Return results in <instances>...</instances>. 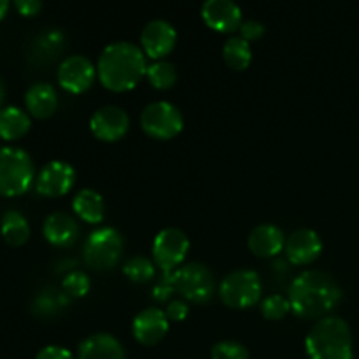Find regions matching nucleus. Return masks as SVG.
Instances as JSON below:
<instances>
[{"mask_svg":"<svg viewBox=\"0 0 359 359\" xmlns=\"http://www.w3.org/2000/svg\"><path fill=\"white\" fill-rule=\"evenodd\" d=\"M147 79L156 90H168L177 83V69L168 60H156L147 67Z\"/></svg>","mask_w":359,"mask_h":359,"instance_id":"nucleus-25","label":"nucleus"},{"mask_svg":"<svg viewBox=\"0 0 359 359\" xmlns=\"http://www.w3.org/2000/svg\"><path fill=\"white\" fill-rule=\"evenodd\" d=\"M7 9H9V2H7V0H0V20L6 16Z\"/></svg>","mask_w":359,"mask_h":359,"instance_id":"nucleus-35","label":"nucleus"},{"mask_svg":"<svg viewBox=\"0 0 359 359\" xmlns=\"http://www.w3.org/2000/svg\"><path fill=\"white\" fill-rule=\"evenodd\" d=\"M32 119L23 109L16 105L0 107V137L6 140H16L30 130Z\"/></svg>","mask_w":359,"mask_h":359,"instance_id":"nucleus-22","label":"nucleus"},{"mask_svg":"<svg viewBox=\"0 0 359 359\" xmlns=\"http://www.w3.org/2000/svg\"><path fill=\"white\" fill-rule=\"evenodd\" d=\"M263 284L258 272L238 269L228 273L219 284V298L230 309H249L262 300Z\"/></svg>","mask_w":359,"mask_h":359,"instance_id":"nucleus-6","label":"nucleus"},{"mask_svg":"<svg viewBox=\"0 0 359 359\" xmlns=\"http://www.w3.org/2000/svg\"><path fill=\"white\" fill-rule=\"evenodd\" d=\"M168 321H184L189 314V305L184 298H174L168 302L167 309H165Z\"/></svg>","mask_w":359,"mask_h":359,"instance_id":"nucleus-31","label":"nucleus"},{"mask_svg":"<svg viewBox=\"0 0 359 359\" xmlns=\"http://www.w3.org/2000/svg\"><path fill=\"white\" fill-rule=\"evenodd\" d=\"M0 231L7 244L23 245L30 238V224L20 210H7L0 219Z\"/></svg>","mask_w":359,"mask_h":359,"instance_id":"nucleus-23","label":"nucleus"},{"mask_svg":"<svg viewBox=\"0 0 359 359\" xmlns=\"http://www.w3.org/2000/svg\"><path fill=\"white\" fill-rule=\"evenodd\" d=\"M151 293H153V298L156 302L170 300L172 294L177 293V291H175L174 272H163V276H161V279L154 284Z\"/></svg>","mask_w":359,"mask_h":359,"instance_id":"nucleus-30","label":"nucleus"},{"mask_svg":"<svg viewBox=\"0 0 359 359\" xmlns=\"http://www.w3.org/2000/svg\"><path fill=\"white\" fill-rule=\"evenodd\" d=\"M14 7L20 11V14L23 16H35L39 11L42 9L41 0H16L14 2Z\"/></svg>","mask_w":359,"mask_h":359,"instance_id":"nucleus-34","label":"nucleus"},{"mask_svg":"<svg viewBox=\"0 0 359 359\" xmlns=\"http://www.w3.org/2000/svg\"><path fill=\"white\" fill-rule=\"evenodd\" d=\"M311 359H353V333L339 316L319 319L305 339Z\"/></svg>","mask_w":359,"mask_h":359,"instance_id":"nucleus-3","label":"nucleus"},{"mask_svg":"<svg viewBox=\"0 0 359 359\" xmlns=\"http://www.w3.org/2000/svg\"><path fill=\"white\" fill-rule=\"evenodd\" d=\"M284 251L293 265H311L323 252V241L311 228H298L286 238Z\"/></svg>","mask_w":359,"mask_h":359,"instance_id":"nucleus-16","label":"nucleus"},{"mask_svg":"<svg viewBox=\"0 0 359 359\" xmlns=\"http://www.w3.org/2000/svg\"><path fill=\"white\" fill-rule=\"evenodd\" d=\"M140 126L153 139L168 140L182 132L184 118L177 105L167 100H156L142 109Z\"/></svg>","mask_w":359,"mask_h":359,"instance_id":"nucleus-8","label":"nucleus"},{"mask_svg":"<svg viewBox=\"0 0 359 359\" xmlns=\"http://www.w3.org/2000/svg\"><path fill=\"white\" fill-rule=\"evenodd\" d=\"M238 30H241V37L245 39L248 42L258 41V39H262L263 34H265V25L258 20H245L242 21Z\"/></svg>","mask_w":359,"mask_h":359,"instance_id":"nucleus-32","label":"nucleus"},{"mask_svg":"<svg viewBox=\"0 0 359 359\" xmlns=\"http://www.w3.org/2000/svg\"><path fill=\"white\" fill-rule=\"evenodd\" d=\"M62 286H63V291H65L69 297L83 298L90 293L91 283H90V277H88L86 273L81 272V270H72V272H69L65 277H63Z\"/></svg>","mask_w":359,"mask_h":359,"instance_id":"nucleus-28","label":"nucleus"},{"mask_svg":"<svg viewBox=\"0 0 359 359\" xmlns=\"http://www.w3.org/2000/svg\"><path fill=\"white\" fill-rule=\"evenodd\" d=\"M175 291L193 304H207L216 293V279L207 265L200 262H191L174 270Z\"/></svg>","mask_w":359,"mask_h":359,"instance_id":"nucleus-7","label":"nucleus"},{"mask_svg":"<svg viewBox=\"0 0 359 359\" xmlns=\"http://www.w3.org/2000/svg\"><path fill=\"white\" fill-rule=\"evenodd\" d=\"M205 25L221 34H231L242 25V9L233 0H205L202 4Z\"/></svg>","mask_w":359,"mask_h":359,"instance_id":"nucleus-15","label":"nucleus"},{"mask_svg":"<svg viewBox=\"0 0 359 359\" xmlns=\"http://www.w3.org/2000/svg\"><path fill=\"white\" fill-rule=\"evenodd\" d=\"M77 359H126V353L111 333H93L79 344Z\"/></svg>","mask_w":359,"mask_h":359,"instance_id":"nucleus-19","label":"nucleus"},{"mask_svg":"<svg viewBox=\"0 0 359 359\" xmlns=\"http://www.w3.org/2000/svg\"><path fill=\"white\" fill-rule=\"evenodd\" d=\"M42 233L49 244L56 248H69L79 238V224L70 214L53 212L44 219Z\"/></svg>","mask_w":359,"mask_h":359,"instance_id":"nucleus-18","label":"nucleus"},{"mask_svg":"<svg viewBox=\"0 0 359 359\" xmlns=\"http://www.w3.org/2000/svg\"><path fill=\"white\" fill-rule=\"evenodd\" d=\"M177 42V30L167 20H151L140 32V48L146 56L156 60H163V56L170 55Z\"/></svg>","mask_w":359,"mask_h":359,"instance_id":"nucleus-13","label":"nucleus"},{"mask_svg":"<svg viewBox=\"0 0 359 359\" xmlns=\"http://www.w3.org/2000/svg\"><path fill=\"white\" fill-rule=\"evenodd\" d=\"M72 210L77 217L90 224H98L105 217L104 196L91 188H84L76 193L72 200Z\"/></svg>","mask_w":359,"mask_h":359,"instance_id":"nucleus-21","label":"nucleus"},{"mask_svg":"<svg viewBox=\"0 0 359 359\" xmlns=\"http://www.w3.org/2000/svg\"><path fill=\"white\" fill-rule=\"evenodd\" d=\"M223 60L233 70L248 69L252 60L251 42L242 39L241 35L230 37L223 46Z\"/></svg>","mask_w":359,"mask_h":359,"instance_id":"nucleus-24","label":"nucleus"},{"mask_svg":"<svg viewBox=\"0 0 359 359\" xmlns=\"http://www.w3.org/2000/svg\"><path fill=\"white\" fill-rule=\"evenodd\" d=\"M287 300L291 311L302 319L319 321L342 300V287L330 273L321 270H304L290 284Z\"/></svg>","mask_w":359,"mask_h":359,"instance_id":"nucleus-1","label":"nucleus"},{"mask_svg":"<svg viewBox=\"0 0 359 359\" xmlns=\"http://www.w3.org/2000/svg\"><path fill=\"white\" fill-rule=\"evenodd\" d=\"M147 56L132 41H116L102 49L97 62V76L111 91H128L147 74Z\"/></svg>","mask_w":359,"mask_h":359,"instance_id":"nucleus-2","label":"nucleus"},{"mask_svg":"<svg viewBox=\"0 0 359 359\" xmlns=\"http://www.w3.org/2000/svg\"><path fill=\"white\" fill-rule=\"evenodd\" d=\"M97 77V67L88 56L70 55L60 63L56 79L63 90L70 93H84L90 90Z\"/></svg>","mask_w":359,"mask_h":359,"instance_id":"nucleus-10","label":"nucleus"},{"mask_svg":"<svg viewBox=\"0 0 359 359\" xmlns=\"http://www.w3.org/2000/svg\"><path fill=\"white\" fill-rule=\"evenodd\" d=\"M154 262L153 259L146 258V256H132L125 262L123 265V273L128 277L132 283L137 284H146L149 283L154 277L156 270H154Z\"/></svg>","mask_w":359,"mask_h":359,"instance_id":"nucleus-26","label":"nucleus"},{"mask_svg":"<svg viewBox=\"0 0 359 359\" xmlns=\"http://www.w3.org/2000/svg\"><path fill=\"white\" fill-rule=\"evenodd\" d=\"M248 245L252 255L258 258H272L283 251L286 245V237L279 226L272 223H263L252 228L248 237Z\"/></svg>","mask_w":359,"mask_h":359,"instance_id":"nucleus-17","label":"nucleus"},{"mask_svg":"<svg viewBox=\"0 0 359 359\" xmlns=\"http://www.w3.org/2000/svg\"><path fill=\"white\" fill-rule=\"evenodd\" d=\"M259 309H262V314L265 319H269V321H279V319L286 318L290 314L291 304L283 294H270L265 300H262Z\"/></svg>","mask_w":359,"mask_h":359,"instance_id":"nucleus-27","label":"nucleus"},{"mask_svg":"<svg viewBox=\"0 0 359 359\" xmlns=\"http://www.w3.org/2000/svg\"><path fill=\"white\" fill-rule=\"evenodd\" d=\"M25 105L34 118L44 119L55 114L58 107V93L55 86L44 81L34 83L25 93Z\"/></svg>","mask_w":359,"mask_h":359,"instance_id":"nucleus-20","label":"nucleus"},{"mask_svg":"<svg viewBox=\"0 0 359 359\" xmlns=\"http://www.w3.org/2000/svg\"><path fill=\"white\" fill-rule=\"evenodd\" d=\"M35 359H74V356L69 349H65V347L46 346L39 351Z\"/></svg>","mask_w":359,"mask_h":359,"instance_id":"nucleus-33","label":"nucleus"},{"mask_svg":"<svg viewBox=\"0 0 359 359\" xmlns=\"http://www.w3.org/2000/svg\"><path fill=\"white\" fill-rule=\"evenodd\" d=\"M34 161L27 151L16 146L0 147V195H23L34 182Z\"/></svg>","mask_w":359,"mask_h":359,"instance_id":"nucleus-4","label":"nucleus"},{"mask_svg":"<svg viewBox=\"0 0 359 359\" xmlns=\"http://www.w3.org/2000/svg\"><path fill=\"white\" fill-rule=\"evenodd\" d=\"M123 235L112 226L97 228L88 235L83 245V259L90 269L105 272L114 269L123 256Z\"/></svg>","mask_w":359,"mask_h":359,"instance_id":"nucleus-5","label":"nucleus"},{"mask_svg":"<svg viewBox=\"0 0 359 359\" xmlns=\"http://www.w3.org/2000/svg\"><path fill=\"white\" fill-rule=\"evenodd\" d=\"M189 251V238L179 228H163L153 241V262L163 272H174Z\"/></svg>","mask_w":359,"mask_h":359,"instance_id":"nucleus-9","label":"nucleus"},{"mask_svg":"<svg viewBox=\"0 0 359 359\" xmlns=\"http://www.w3.org/2000/svg\"><path fill=\"white\" fill-rule=\"evenodd\" d=\"M130 128V116L123 107L114 104L102 105L91 114L90 130L98 140L104 142H116Z\"/></svg>","mask_w":359,"mask_h":359,"instance_id":"nucleus-11","label":"nucleus"},{"mask_svg":"<svg viewBox=\"0 0 359 359\" xmlns=\"http://www.w3.org/2000/svg\"><path fill=\"white\" fill-rule=\"evenodd\" d=\"M76 182V170L63 160H53L41 168L35 177V189L42 196H63Z\"/></svg>","mask_w":359,"mask_h":359,"instance_id":"nucleus-12","label":"nucleus"},{"mask_svg":"<svg viewBox=\"0 0 359 359\" xmlns=\"http://www.w3.org/2000/svg\"><path fill=\"white\" fill-rule=\"evenodd\" d=\"M210 358L212 359H249L248 347L242 346L241 342L235 340H223L217 342L210 351Z\"/></svg>","mask_w":359,"mask_h":359,"instance_id":"nucleus-29","label":"nucleus"},{"mask_svg":"<svg viewBox=\"0 0 359 359\" xmlns=\"http://www.w3.org/2000/svg\"><path fill=\"white\" fill-rule=\"evenodd\" d=\"M4 97H6V86H4V81L0 79V105H2Z\"/></svg>","mask_w":359,"mask_h":359,"instance_id":"nucleus-36","label":"nucleus"},{"mask_svg":"<svg viewBox=\"0 0 359 359\" xmlns=\"http://www.w3.org/2000/svg\"><path fill=\"white\" fill-rule=\"evenodd\" d=\"M168 328H170V321H168L165 311L158 307H147L140 311L133 318L132 325L133 337L142 346H156L165 339Z\"/></svg>","mask_w":359,"mask_h":359,"instance_id":"nucleus-14","label":"nucleus"}]
</instances>
